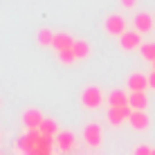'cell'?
Wrapping results in <instances>:
<instances>
[{
	"label": "cell",
	"instance_id": "ffe728a7",
	"mask_svg": "<svg viewBox=\"0 0 155 155\" xmlns=\"http://www.w3.org/2000/svg\"><path fill=\"white\" fill-rule=\"evenodd\" d=\"M151 153H153V148H151V146H146V144H140V146L133 148V153H130V155H151Z\"/></svg>",
	"mask_w": 155,
	"mask_h": 155
},
{
	"label": "cell",
	"instance_id": "52a82bcc",
	"mask_svg": "<svg viewBox=\"0 0 155 155\" xmlns=\"http://www.w3.org/2000/svg\"><path fill=\"white\" fill-rule=\"evenodd\" d=\"M43 121H45V115H43L41 110H36V108H29V110L23 113V124H25L27 130H38Z\"/></svg>",
	"mask_w": 155,
	"mask_h": 155
},
{
	"label": "cell",
	"instance_id": "7a4b0ae2",
	"mask_svg": "<svg viewBox=\"0 0 155 155\" xmlns=\"http://www.w3.org/2000/svg\"><path fill=\"white\" fill-rule=\"evenodd\" d=\"M81 104L88 110L99 108V106L104 104V92H101V88H97V85H88V88L81 92Z\"/></svg>",
	"mask_w": 155,
	"mask_h": 155
},
{
	"label": "cell",
	"instance_id": "cb8c5ba5",
	"mask_svg": "<svg viewBox=\"0 0 155 155\" xmlns=\"http://www.w3.org/2000/svg\"><path fill=\"white\" fill-rule=\"evenodd\" d=\"M151 155H155V148H153V153H151Z\"/></svg>",
	"mask_w": 155,
	"mask_h": 155
},
{
	"label": "cell",
	"instance_id": "5b68a950",
	"mask_svg": "<svg viewBox=\"0 0 155 155\" xmlns=\"http://www.w3.org/2000/svg\"><path fill=\"white\" fill-rule=\"evenodd\" d=\"M83 140H85V144L88 146H92V148H97V146H101V142H104V130H101V126L99 124H88L83 128Z\"/></svg>",
	"mask_w": 155,
	"mask_h": 155
},
{
	"label": "cell",
	"instance_id": "44dd1931",
	"mask_svg": "<svg viewBox=\"0 0 155 155\" xmlns=\"http://www.w3.org/2000/svg\"><path fill=\"white\" fill-rule=\"evenodd\" d=\"M119 2H121V7H124V9H135L140 0H119Z\"/></svg>",
	"mask_w": 155,
	"mask_h": 155
},
{
	"label": "cell",
	"instance_id": "9a60e30c",
	"mask_svg": "<svg viewBox=\"0 0 155 155\" xmlns=\"http://www.w3.org/2000/svg\"><path fill=\"white\" fill-rule=\"evenodd\" d=\"M72 52H74V56H77V61H85V58L90 56V43L85 38H77Z\"/></svg>",
	"mask_w": 155,
	"mask_h": 155
},
{
	"label": "cell",
	"instance_id": "603a6c76",
	"mask_svg": "<svg viewBox=\"0 0 155 155\" xmlns=\"http://www.w3.org/2000/svg\"><path fill=\"white\" fill-rule=\"evenodd\" d=\"M153 72H155V63H153Z\"/></svg>",
	"mask_w": 155,
	"mask_h": 155
},
{
	"label": "cell",
	"instance_id": "ba28073f",
	"mask_svg": "<svg viewBox=\"0 0 155 155\" xmlns=\"http://www.w3.org/2000/svg\"><path fill=\"white\" fill-rule=\"evenodd\" d=\"M128 90L130 92H146V88H148V77L146 74H142V72H133L130 77H128Z\"/></svg>",
	"mask_w": 155,
	"mask_h": 155
},
{
	"label": "cell",
	"instance_id": "2e32d148",
	"mask_svg": "<svg viewBox=\"0 0 155 155\" xmlns=\"http://www.w3.org/2000/svg\"><path fill=\"white\" fill-rule=\"evenodd\" d=\"M54 31L52 29H47V27H43V29H38V34H36V41H38V45H43V47H52L54 45Z\"/></svg>",
	"mask_w": 155,
	"mask_h": 155
},
{
	"label": "cell",
	"instance_id": "4fadbf2b",
	"mask_svg": "<svg viewBox=\"0 0 155 155\" xmlns=\"http://www.w3.org/2000/svg\"><path fill=\"white\" fill-rule=\"evenodd\" d=\"M74 41L77 38H72L68 31H58V34L54 36V45L52 47H54L56 52H65V50H72L74 47Z\"/></svg>",
	"mask_w": 155,
	"mask_h": 155
},
{
	"label": "cell",
	"instance_id": "7c38bea8",
	"mask_svg": "<svg viewBox=\"0 0 155 155\" xmlns=\"http://www.w3.org/2000/svg\"><path fill=\"white\" fill-rule=\"evenodd\" d=\"M128 106H130V110L144 113V110H146V106H148L146 92H130V94H128Z\"/></svg>",
	"mask_w": 155,
	"mask_h": 155
},
{
	"label": "cell",
	"instance_id": "9c48e42d",
	"mask_svg": "<svg viewBox=\"0 0 155 155\" xmlns=\"http://www.w3.org/2000/svg\"><path fill=\"white\" fill-rule=\"evenodd\" d=\"M133 115L130 106H126V108H110L108 110V124L113 126H121L124 121H128V117Z\"/></svg>",
	"mask_w": 155,
	"mask_h": 155
},
{
	"label": "cell",
	"instance_id": "277c9868",
	"mask_svg": "<svg viewBox=\"0 0 155 155\" xmlns=\"http://www.w3.org/2000/svg\"><path fill=\"white\" fill-rule=\"evenodd\" d=\"M119 45L124 52H133V50H142V34L135 29H128L124 36H119Z\"/></svg>",
	"mask_w": 155,
	"mask_h": 155
},
{
	"label": "cell",
	"instance_id": "8992f818",
	"mask_svg": "<svg viewBox=\"0 0 155 155\" xmlns=\"http://www.w3.org/2000/svg\"><path fill=\"white\" fill-rule=\"evenodd\" d=\"M153 16L148 12H140L135 14V18H133V27H135V31H140V34H148V31H153Z\"/></svg>",
	"mask_w": 155,
	"mask_h": 155
},
{
	"label": "cell",
	"instance_id": "7402d4cb",
	"mask_svg": "<svg viewBox=\"0 0 155 155\" xmlns=\"http://www.w3.org/2000/svg\"><path fill=\"white\" fill-rule=\"evenodd\" d=\"M148 88H153V90H155V72L148 74Z\"/></svg>",
	"mask_w": 155,
	"mask_h": 155
},
{
	"label": "cell",
	"instance_id": "8fae6325",
	"mask_svg": "<svg viewBox=\"0 0 155 155\" xmlns=\"http://www.w3.org/2000/svg\"><path fill=\"white\" fill-rule=\"evenodd\" d=\"M128 124L133 126V130H148V126H151V117L146 115V110H144V113L133 110V115L128 117Z\"/></svg>",
	"mask_w": 155,
	"mask_h": 155
},
{
	"label": "cell",
	"instance_id": "30bf717a",
	"mask_svg": "<svg viewBox=\"0 0 155 155\" xmlns=\"http://www.w3.org/2000/svg\"><path fill=\"white\" fill-rule=\"evenodd\" d=\"M54 144H56L58 151L70 153L72 148H74V133H70V130H61V133L54 137Z\"/></svg>",
	"mask_w": 155,
	"mask_h": 155
},
{
	"label": "cell",
	"instance_id": "6da1fadb",
	"mask_svg": "<svg viewBox=\"0 0 155 155\" xmlns=\"http://www.w3.org/2000/svg\"><path fill=\"white\" fill-rule=\"evenodd\" d=\"M54 137L43 135L41 130H27L18 142V148L25 155H52Z\"/></svg>",
	"mask_w": 155,
	"mask_h": 155
},
{
	"label": "cell",
	"instance_id": "d6986e66",
	"mask_svg": "<svg viewBox=\"0 0 155 155\" xmlns=\"http://www.w3.org/2000/svg\"><path fill=\"white\" fill-rule=\"evenodd\" d=\"M58 61H61L63 65H72V63L77 61V56H74L72 50H65V52H58Z\"/></svg>",
	"mask_w": 155,
	"mask_h": 155
},
{
	"label": "cell",
	"instance_id": "5bb4252c",
	"mask_svg": "<svg viewBox=\"0 0 155 155\" xmlns=\"http://www.w3.org/2000/svg\"><path fill=\"white\" fill-rule=\"evenodd\" d=\"M108 104H110V108H126L128 106V94L124 90H113V92L108 94Z\"/></svg>",
	"mask_w": 155,
	"mask_h": 155
},
{
	"label": "cell",
	"instance_id": "e0dca14e",
	"mask_svg": "<svg viewBox=\"0 0 155 155\" xmlns=\"http://www.w3.org/2000/svg\"><path fill=\"white\" fill-rule=\"evenodd\" d=\"M38 130L43 133V135H47V137H56L58 133H61V130H58V124H56L54 119H50V117H45V121L41 124Z\"/></svg>",
	"mask_w": 155,
	"mask_h": 155
},
{
	"label": "cell",
	"instance_id": "3957f363",
	"mask_svg": "<svg viewBox=\"0 0 155 155\" xmlns=\"http://www.w3.org/2000/svg\"><path fill=\"white\" fill-rule=\"evenodd\" d=\"M104 27H106V31H108L110 36H124L128 31L124 16H119V14H110L108 18L104 20Z\"/></svg>",
	"mask_w": 155,
	"mask_h": 155
},
{
	"label": "cell",
	"instance_id": "ac0fdd59",
	"mask_svg": "<svg viewBox=\"0 0 155 155\" xmlns=\"http://www.w3.org/2000/svg\"><path fill=\"white\" fill-rule=\"evenodd\" d=\"M140 52H142V56L146 58L148 63H155V43H144Z\"/></svg>",
	"mask_w": 155,
	"mask_h": 155
}]
</instances>
